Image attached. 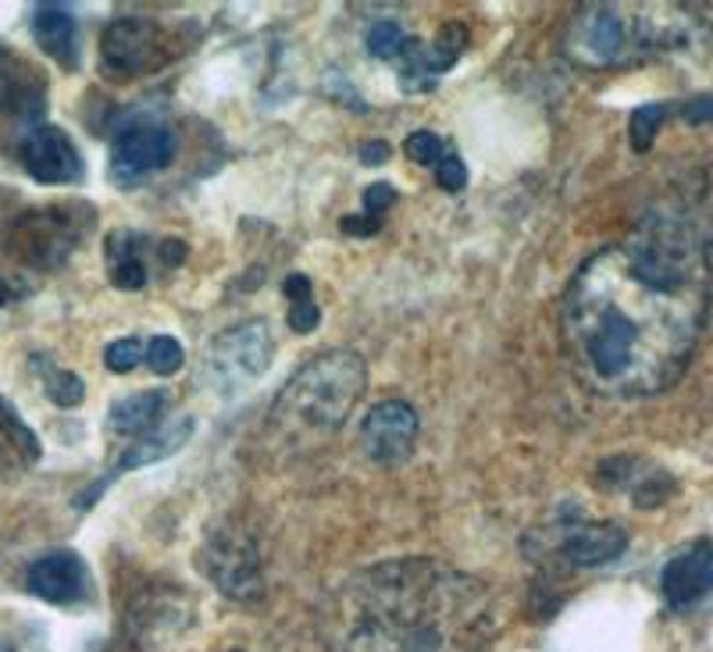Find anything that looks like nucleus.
I'll use <instances>...</instances> for the list:
<instances>
[{
  "label": "nucleus",
  "instance_id": "9",
  "mask_svg": "<svg viewBox=\"0 0 713 652\" xmlns=\"http://www.w3.org/2000/svg\"><path fill=\"white\" fill-rule=\"evenodd\" d=\"M200 567L207 570V578L228 595V600H258L261 556H258V546H253V538L239 532V527H218V532L204 542Z\"/></svg>",
  "mask_w": 713,
  "mask_h": 652
},
{
  "label": "nucleus",
  "instance_id": "30",
  "mask_svg": "<svg viewBox=\"0 0 713 652\" xmlns=\"http://www.w3.org/2000/svg\"><path fill=\"white\" fill-rule=\"evenodd\" d=\"M340 228H343L346 236L368 239V236H379L382 222H371V217H365V214H349V217H343V222H340Z\"/></svg>",
  "mask_w": 713,
  "mask_h": 652
},
{
  "label": "nucleus",
  "instance_id": "6",
  "mask_svg": "<svg viewBox=\"0 0 713 652\" xmlns=\"http://www.w3.org/2000/svg\"><path fill=\"white\" fill-rule=\"evenodd\" d=\"M275 339L264 321H243L214 335V343L204 357V375L218 392H239L253 386L258 378L272 368Z\"/></svg>",
  "mask_w": 713,
  "mask_h": 652
},
{
  "label": "nucleus",
  "instance_id": "32",
  "mask_svg": "<svg viewBox=\"0 0 713 652\" xmlns=\"http://www.w3.org/2000/svg\"><path fill=\"white\" fill-rule=\"evenodd\" d=\"M360 161H365L368 168L385 165V161H389V143H385V140H371V143H365V146H360Z\"/></svg>",
  "mask_w": 713,
  "mask_h": 652
},
{
  "label": "nucleus",
  "instance_id": "10",
  "mask_svg": "<svg viewBox=\"0 0 713 652\" xmlns=\"http://www.w3.org/2000/svg\"><path fill=\"white\" fill-rule=\"evenodd\" d=\"M44 118V79L19 54L0 47V129L19 135V146Z\"/></svg>",
  "mask_w": 713,
  "mask_h": 652
},
{
  "label": "nucleus",
  "instance_id": "20",
  "mask_svg": "<svg viewBox=\"0 0 713 652\" xmlns=\"http://www.w3.org/2000/svg\"><path fill=\"white\" fill-rule=\"evenodd\" d=\"M39 439L36 431L19 417V411L0 396V464L11 467H33L39 460Z\"/></svg>",
  "mask_w": 713,
  "mask_h": 652
},
{
  "label": "nucleus",
  "instance_id": "13",
  "mask_svg": "<svg viewBox=\"0 0 713 652\" xmlns=\"http://www.w3.org/2000/svg\"><path fill=\"white\" fill-rule=\"evenodd\" d=\"M22 168L44 186H69L83 179V157H79L69 132L58 126H39L19 146Z\"/></svg>",
  "mask_w": 713,
  "mask_h": 652
},
{
  "label": "nucleus",
  "instance_id": "2",
  "mask_svg": "<svg viewBox=\"0 0 713 652\" xmlns=\"http://www.w3.org/2000/svg\"><path fill=\"white\" fill-rule=\"evenodd\" d=\"M492 631V592L425 556L357 570L321 609L332 652H478Z\"/></svg>",
  "mask_w": 713,
  "mask_h": 652
},
{
  "label": "nucleus",
  "instance_id": "27",
  "mask_svg": "<svg viewBox=\"0 0 713 652\" xmlns=\"http://www.w3.org/2000/svg\"><path fill=\"white\" fill-rule=\"evenodd\" d=\"M436 182L447 189V193H461V189L467 186V168H464V161L456 157V154H447L436 165Z\"/></svg>",
  "mask_w": 713,
  "mask_h": 652
},
{
  "label": "nucleus",
  "instance_id": "4",
  "mask_svg": "<svg viewBox=\"0 0 713 652\" xmlns=\"http://www.w3.org/2000/svg\"><path fill=\"white\" fill-rule=\"evenodd\" d=\"M670 36L675 29H667L656 15H625L621 4H585L574 15L563 47L578 64L607 68L642 58L653 47L675 44Z\"/></svg>",
  "mask_w": 713,
  "mask_h": 652
},
{
  "label": "nucleus",
  "instance_id": "19",
  "mask_svg": "<svg viewBox=\"0 0 713 652\" xmlns=\"http://www.w3.org/2000/svg\"><path fill=\"white\" fill-rule=\"evenodd\" d=\"M165 406L168 396L161 389H146V392H132V396L118 400L107 414V428L115 435H126V439H140V435L154 431L157 425H165Z\"/></svg>",
  "mask_w": 713,
  "mask_h": 652
},
{
  "label": "nucleus",
  "instance_id": "3",
  "mask_svg": "<svg viewBox=\"0 0 713 652\" xmlns=\"http://www.w3.org/2000/svg\"><path fill=\"white\" fill-rule=\"evenodd\" d=\"M368 389V368L354 349H332L307 360L278 392L275 417L286 428L335 431Z\"/></svg>",
  "mask_w": 713,
  "mask_h": 652
},
{
  "label": "nucleus",
  "instance_id": "26",
  "mask_svg": "<svg viewBox=\"0 0 713 652\" xmlns=\"http://www.w3.org/2000/svg\"><path fill=\"white\" fill-rule=\"evenodd\" d=\"M450 151L442 146V140L436 132H414V135H407V157L411 161H418V165H425V168H436L442 157H447Z\"/></svg>",
  "mask_w": 713,
  "mask_h": 652
},
{
  "label": "nucleus",
  "instance_id": "28",
  "mask_svg": "<svg viewBox=\"0 0 713 652\" xmlns=\"http://www.w3.org/2000/svg\"><path fill=\"white\" fill-rule=\"evenodd\" d=\"M396 203V189L389 186V182H375V186H368L365 189V217H371V222H382V214L393 208Z\"/></svg>",
  "mask_w": 713,
  "mask_h": 652
},
{
  "label": "nucleus",
  "instance_id": "17",
  "mask_svg": "<svg viewBox=\"0 0 713 652\" xmlns=\"http://www.w3.org/2000/svg\"><path fill=\"white\" fill-rule=\"evenodd\" d=\"M33 36L39 50L54 58L64 68L79 64V36H75V19L64 4H36L33 11Z\"/></svg>",
  "mask_w": 713,
  "mask_h": 652
},
{
  "label": "nucleus",
  "instance_id": "8",
  "mask_svg": "<svg viewBox=\"0 0 713 652\" xmlns=\"http://www.w3.org/2000/svg\"><path fill=\"white\" fill-rule=\"evenodd\" d=\"M175 157V132L157 118H126L111 140V179L136 186L143 175L161 171Z\"/></svg>",
  "mask_w": 713,
  "mask_h": 652
},
{
  "label": "nucleus",
  "instance_id": "16",
  "mask_svg": "<svg viewBox=\"0 0 713 652\" xmlns=\"http://www.w3.org/2000/svg\"><path fill=\"white\" fill-rule=\"evenodd\" d=\"M661 592L670 609H689L703 600V595L713 592V546L710 542L689 546L664 567Z\"/></svg>",
  "mask_w": 713,
  "mask_h": 652
},
{
  "label": "nucleus",
  "instance_id": "5",
  "mask_svg": "<svg viewBox=\"0 0 713 652\" xmlns=\"http://www.w3.org/2000/svg\"><path fill=\"white\" fill-rule=\"evenodd\" d=\"M97 222L90 203H44L11 222L4 253L22 268H61Z\"/></svg>",
  "mask_w": 713,
  "mask_h": 652
},
{
  "label": "nucleus",
  "instance_id": "18",
  "mask_svg": "<svg viewBox=\"0 0 713 652\" xmlns=\"http://www.w3.org/2000/svg\"><path fill=\"white\" fill-rule=\"evenodd\" d=\"M157 247L140 233H111L107 236V275L118 289H143L151 278L146 268V250Z\"/></svg>",
  "mask_w": 713,
  "mask_h": 652
},
{
  "label": "nucleus",
  "instance_id": "33",
  "mask_svg": "<svg viewBox=\"0 0 713 652\" xmlns=\"http://www.w3.org/2000/svg\"><path fill=\"white\" fill-rule=\"evenodd\" d=\"M4 304H11V285L0 278V307H4Z\"/></svg>",
  "mask_w": 713,
  "mask_h": 652
},
{
  "label": "nucleus",
  "instance_id": "22",
  "mask_svg": "<svg viewBox=\"0 0 713 652\" xmlns=\"http://www.w3.org/2000/svg\"><path fill=\"white\" fill-rule=\"evenodd\" d=\"M670 115V107L667 104H645L639 107L635 115H631V129H628V140H631V151H639L645 154L653 146L656 140V132H661L664 126V118Z\"/></svg>",
  "mask_w": 713,
  "mask_h": 652
},
{
  "label": "nucleus",
  "instance_id": "15",
  "mask_svg": "<svg viewBox=\"0 0 713 652\" xmlns=\"http://www.w3.org/2000/svg\"><path fill=\"white\" fill-rule=\"evenodd\" d=\"M29 592L44 603L69 606L79 603L90 592V570L86 560L72 549L47 553L29 567Z\"/></svg>",
  "mask_w": 713,
  "mask_h": 652
},
{
  "label": "nucleus",
  "instance_id": "1",
  "mask_svg": "<svg viewBox=\"0 0 713 652\" xmlns=\"http://www.w3.org/2000/svg\"><path fill=\"white\" fill-rule=\"evenodd\" d=\"M706 310L703 239L685 217L650 214L571 278L560 335L582 386L603 396H650L689 368Z\"/></svg>",
  "mask_w": 713,
  "mask_h": 652
},
{
  "label": "nucleus",
  "instance_id": "24",
  "mask_svg": "<svg viewBox=\"0 0 713 652\" xmlns=\"http://www.w3.org/2000/svg\"><path fill=\"white\" fill-rule=\"evenodd\" d=\"M44 389H47V400L54 406H61V411H72V406H79V403H83V396H86L83 378H79L75 371H50Z\"/></svg>",
  "mask_w": 713,
  "mask_h": 652
},
{
  "label": "nucleus",
  "instance_id": "25",
  "mask_svg": "<svg viewBox=\"0 0 713 652\" xmlns=\"http://www.w3.org/2000/svg\"><path fill=\"white\" fill-rule=\"evenodd\" d=\"M140 360H146V346L140 343V339H118V343L104 349L107 371H115V375H129Z\"/></svg>",
  "mask_w": 713,
  "mask_h": 652
},
{
  "label": "nucleus",
  "instance_id": "23",
  "mask_svg": "<svg viewBox=\"0 0 713 652\" xmlns=\"http://www.w3.org/2000/svg\"><path fill=\"white\" fill-rule=\"evenodd\" d=\"M146 364H151L154 375H175L186 364V349L179 339L154 335L151 343H146Z\"/></svg>",
  "mask_w": 713,
  "mask_h": 652
},
{
  "label": "nucleus",
  "instance_id": "14",
  "mask_svg": "<svg viewBox=\"0 0 713 652\" xmlns=\"http://www.w3.org/2000/svg\"><path fill=\"white\" fill-rule=\"evenodd\" d=\"M190 431H193V417H182V420H165V425H157L154 431H146V435H140V439H132L129 450L118 457L115 471L107 474V478H100L97 485H90L86 496H79L75 507H90V502H97L100 493L118 478V474L146 467V464H157V460L179 453L182 446H186V439H190Z\"/></svg>",
  "mask_w": 713,
  "mask_h": 652
},
{
  "label": "nucleus",
  "instance_id": "11",
  "mask_svg": "<svg viewBox=\"0 0 713 652\" xmlns=\"http://www.w3.org/2000/svg\"><path fill=\"white\" fill-rule=\"evenodd\" d=\"M414 442H418V414L403 400H385L379 406H371L365 425H360V446H365L371 464H382V467L407 464V457L414 453Z\"/></svg>",
  "mask_w": 713,
  "mask_h": 652
},
{
  "label": "nucleus",
  "instance_id": "7",
  "mask_svg": "<svg viewBox=\"0 0 713 652\" xmlns=\"http://www.w3.org/2000/svg\"><path fill=\"white\" fill-rule=\"evenodd\" d=\"M171 36L151 19H122L100 36V64L111 79H136L171 61Z\"/></svg>",
  "mask_w": 713,
  "mask_h": 652
},
{
  "label": "nucleus",
  "instance_id": "12",
  "mask_svg": "<svg viewBox=\"0 0 713 652\" xmlns=\"http://www.w3.org/2000/svg\"><path fill=\"white\" fill-rule=\"evenodd\" d=\"M546 549L568 567H603L625 556L628 535L610 521H563L554 527Z\"/></svg>",
  "mask_w": 713,
  "mask_h": 652
},
{
  "label": "nucleus",
  "instance_id": "21",
  "mask_svg": "<svg viewBox=\"0 0 713 652\" xmlns=\"http://www.w3.org/2000/svg\"><path fill=\"white\" fill-rule=\"evenodd\" d=\"M414 39L400 29L396 22H379V25H371V33H368V50H371V58H379V61H403V54L411 50Z\"/></svg>",
  "mask_w": 713,
  "mask_h": 652
},
{
  "label": "nucleus",
  "instance_id": "29",
  "mask_svg": "<svg viewBox=\"0 0 713 652\" xmlns=\"http://www.w3.org/2000/svg\"><path fill=\"white\" fill-rule=\"evenodd\" d=\"M318 321H321V310H318V304H314V296H311V300H296V304L289 307V329H293V332H300V335L314 332Z\"/></svg>",
  "mask_w": 713,
  "mask_h": 652
},
{
  "label": "nucleus",
  "instance_id": "31",
  "mask_svg": "<svg viewBox=\"0 0 713 652\" xmlns=\"http://www.w3.org/2000/svg\"><path fill=\"white\" fill-rule=\"evenodd\" d=\"M685 121H692V126H703V121H713V97L703 93V97H692L689 104L681 107Z\"/></svg>",
  "mask_w": 713,
  "mask_h": 652
}]
</instances>
